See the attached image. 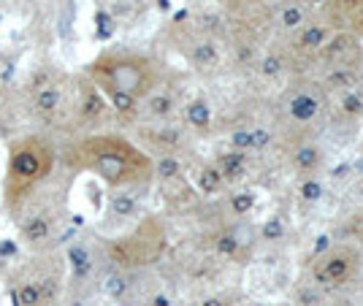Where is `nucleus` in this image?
Listing matches in <instances>:
<instances>
[{
	"mask_svg": "<svg viewBox=\"0 0 363 306\" xmlns=\"http://www.w3.org/2000/svg\"><path fill=\"white\" fill-rule=\"evenodd\" d=\"M68 166L90 171L114 190H133L155 176V160L136 141L117 133H95L68 149Z\"/></svg>",
	"mask_w": 363,
	"mask_h": 306,
	"instance_id": "f257e3e1",
	"label": "nucleus"
},
{
	"mask_svg": "<svg viewBox=\"0 0 363 306\" xmlns=\"http://www.w3.org/2000/svg\"><path fill=\"white\" fill-rule=\"evenodd\" d=\"M269 111V125L277 144L320 136V130L331 120V95L318 76H290L274 95Z\"/></svg>",
	"mask_w": 363,
	"mask_h": 306,
	"instance_id": "f03ea898",
	"label": "nucleus"
},
{
	"mask_svg": "<svg viewBox=\"0 0 363 306\" xmlns=\"http://www.w3.org/2000/svg\"><path fill=\"white\" fill-rule=\"evenodd\" d=\"M87 79L98 90H120L144 101L168 79L166 65L147 52H104L87 65Z\"/></svg>",
	"mask_w": 363,
	"mask_h": 306,
	"instance_id": "7ed1b4c3",
	"label": "nucleus"
},
{
	"mask_svg": "<svg viewBox=\"0 0 363 306\" xmlns=\"http://www.w3.org/2000/svg\"><path fill=\"white\" fill-rule=\"evenodd\" d=\"M363 276V246L355 242H331L315 252L303 268V285L315 295L342 293Z\"/></svg>",
	"mask_w": 363,
	"mask_h": 306,
	"instance_id": "20e7f679",
	"label": "nucleus"
},
{
	"mask_svg": "<svg viewBox=\"0 0 363 306\" xmlns=\"http://www.w3.org/2000/svg\"><path fill=\"white\" fill-rule=\"evenodd\" d=\"M55 169V149L44 138H19L9 149V169L3 179L6 206L16 209Z\"/></svg>",
	"mask_w": 363,
	"mask_h": 306,
	"instance_id": "39448f33",
	"label": "nucleus"
},
{
	"mask_svg": "<svg viewBox=\"0 0 363 306\" xmlns=\"http://www.w3.org/2000/svg\"><path fill=\"white\" fill-rule=\"evenodd\" d=\"M168 249V233L166 225L157 217H147L141 220L136 228H130L125 236L108 239L104 244V255L111 268H122V271H138L155 266L166 255Z\"/></svg>",
	"mask_w": 363,
	"mask_h": 306,
	"instance_id": "423d86ee",
	"label": "nucleus"
},
{
	"mask_svg": "<svg viewBox=\"0 0 363 306\" xmlns=\"http://www.w3.org/2000/svg\"><path fill=\"white\" fill-rule=\"evenodd\" d=\"M171 38L174 46L179 49V55L187 60V65L198 71L201 76H217L223 74L228 60L225 44H223V33L214 28L212 22L203 19H179L171 25Z\"/></svg>",
	"mask_w": 363,
	"mask_h": 306,
	"instance_id": "0eeeda50",
	"label": "nucleus"
},
{
	"mask_svg": "<svg viewBox=\"0 0 363 306\" xmlns=\"http://www.w3.org/2000/svg\"><path fill=\"white\" fill-rule=\"evenodd\" d=\"M138 147L150 154L152 160L157 157H184L193 149L196 136L190 133V128L179 120L171 123H141L136 128Z\"/></svg>",
	"mask_w": 363,
	"mask_h": 306,
	"instance_id": "6e6552de",
	"label": "nucleus"
},
{
	"mask_svg": "<svg viewBox=\"0 0 363 306\" xmlns=\"http://www.w3.org/2000/svg\"><path fill=\"white\" fill-rule=\"evenodd\" d=\"M279 149L288 160V169L298 179H318L325 169V149H323L318 136L293 138V141L279 144Z\"/></svg>",
	"mask_w": 363,
	"mask_h": 306,
	"instance_id": "1a4fd4ad",
	"label": "nucleus"
},
{
	"mask_svg": "<svg viewBox=\"0 0 363 306\" xmlns=\"http://www.w3.org/2000/svg\"><path fill=\"white\" fill-rule=\"evenodd\" d=\"M182 98L177 87L171 81H163L155 92H150L141 103H138V125L141 123H171L177 120V114L182 111Z\"/></svg>",
	"mask_w": 363,
	"mask_h": 306,
	"instance_id": "9d476101",
	"label": "nucleus"
},
{
	"mask_svg": "<svg viewBox=\"0 0 363 306\" xmlns=\"http://www.w3.org/2000/svg\"><path fill=\"white\" fill-rule=\"evenodd\" d=\"M108 103L104 98V92L92 84L90 79L82 81L79 87V103H76V114H79V123L87 125V128H98L108 117Z\"/></svg>",
	"mask_w": 363,
	"mask_h": 306,
	"instance_id": "9b49d317",
	"label": "nucleus"
},
{
	"mask_svg": "<svg viewBox=\"0 0 363 306\" xmlns=\"http://www.w3.org/2000/svg\"><path fill=\"white\" fill-rule=\"evenodd\" d=\"M212 160L217 163L220 174H223L228 190H236V187H242L247 182V176H250V152L247 149L228 147V149L214 154Z\"/></svg>",
	"mask_w": 363,
	"mask_h": 306,
	"instance_id": "f8f14e48",
	"label": "nucleus"
},
{
	"mask_svg": "<svg viewBox=\"0 0 363 306\" xmlns=\"http://www.w3.org/2000/svg\"><path fill=\"white\" fill-rule=\"evenodd\" d=\"M182 123L190 128V133L193 136H209L214 128V111L209 106V101L203 98V95H198V98H190L184 106H182Z\"/></svg>",
	"mask_w": 363,
	"mask_h": 306,
	"instance_id": "ddd939ff",
	"label": "nucleus"
},
{
	"mask_svg": "<svg viewBox=\"0 0 363 306\" xmlns=\"http://www.w3.org/2000/svg\"><path fill=\"white\" fill-rule=\"evenodd\" d=\"M193 184H196L198 196H206V198H220L228 193V184L223 179V174L217 169L214 160H206V163H198L196 174H193Z\"/></svg>",
	"mask_w": 363,
	"mask_h": 306,
	"instance_id": "4468645a",
	"label": "nucleus"
},
{
	"mask_svg": "<svg viewBox=\"0 0 363 306\" xmlns=\"http://www.w3.org/2000/svg\"><path fill=\"white\" fill-rule=\"evenodd\" d=\"M333 233H336L339 242H355V244L363 246V196L361 200L350 203L347 209L339 215Z\"/></svg>",
	"mask_w": 363,
	"mask_h": 306,
	"instance_id": "2eb2a0df",
	"label": "nucleus"
},
{
	"mask_svg": "<svg viewBox=\"0 0 363 306\" xmlns=\"http://www.w3.org/2000/svg\"><path fill=\"white\" fill-rule=\"evenodd\" d=\"M52 228H55L52 215H33L19 225V233H22V239L28 244H41L52 236Z\"/></svg>",
	"mask_w": 363,
	"mask_h": 306,
	"instance_id": "dca6fc26",
	"label": "nucleus"
},
{
	"mask_svg": "<svg viewBox=\"0 0 363 306\" xmlns=\"http://www.w3.org/2000/svg\"><path fill=\"white\" fill-rule=\"evenodd\" d=\"M68 263H71V274L76 279H87L95 271V261H92L90 249L82 244H76L68 249Z\"/></svg>",
	"mask_w": 363,
	"mask_h": 306,
	"instance_id": "f3484780",
	"label": "nucleus"
},
{
	"mask_svg": "<svg viewBox=\"0 0 363 306\" xmlns=\"http://www.w3.org/2000/svg\"><path fill=\"white\" fill-rule=\"evenodd\" d=\"M108 209L117 220H128V217L136 215L138 209V198L130 193V190H117L111 198H108Z\"/></svg>",
	"mask_w": 363,
	"mask_h": 306,
	"instance_id": "a211bd4d",
	"label": "nucleus"
},
{
	"mask_svg": "<svg viewBox=\"0 0 363 306\" xmlns=\"http://www.w3.org/2000/svg\"><path fill=\"white\" fill-rule=\"evenodd\" d=\"M14 295H16V301H19V306H41L44 304L35 282H22V285L16 288Z\"/></svg>",
	"mask_w": 363,
	"mask_h": 306,
	"instance_id": "6ab92c4d",
	"label": "nucleus"
},
{
	"mask_svg": "<svg viewBox=\"0 0 363 306\" xmlns=\"http://www.w3.org/2000/svg\"><path fill=\"white\" fill-rule=\"evenodd\" d=\"M198 306H233V293H212V295H203Z\"/></svg>",
	"mask_w": 363,
	"mask_h": 306,
	"instance_id": "aec40b11",
	"label": "nucleus"
}]
</instances>
